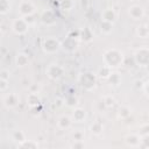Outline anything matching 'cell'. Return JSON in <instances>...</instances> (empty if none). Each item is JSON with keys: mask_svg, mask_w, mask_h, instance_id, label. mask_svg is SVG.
Segmentation results:
<instances>
[{"mask_svg": "<svg viewBox=\"0 0 149 149\" xmlns=\"http://www.w3.org/2000/svg\"><path fill=\"white\" fill-rule=\"evenodd\" d=\"M104 63L106 66L111 69H115L125 63V56L118 49H109L104 55Z\"/></svg>", "mask_w": 149, "mask_h": 149, "instance_id": "6da1fadb", "label": "cell"}, {"mask_svg": "<svg viewBox=\"0 0 149 149\" xmlns=\"http://www.w3.org/2000/svg\"><path fill=\"white\" fill-rule=\"evenodd\" d=\"M42 49L45 54H55L61 49V42L56 37H47L43 40Z\"/></svg>", "mask_w": 149, "mask_h": 149, "instance_id": "7a4b0ae2", "label": "cell"}, {"mask_svg": "<svg viewBox=\"0 0 149 149\" xmlns=\"http://www.w3.org/2000/svg\"><path fill=\"white\" fill-rule=\"evenodd\" d=\"M134 62L136 65L146 68L149 64V50L147 47L140 48L134 55Z\"/></svg>", "mask_w": 149, "mask_h": 149, "instance_id": "3957f363", "label": "cell"}, {"mask_svg": "<svg viewBox=\"0 0 149 149\" xmlns=\"http://www.w3.org/2000/svg\"><path fill=\"white\" fill-rule=\"evenodd\" d=\"M36 12V7L33 3L31 0H22L19 5V13L21 17L28 16V15H34Z\"/></svg>", "mask_w": 149, "mask_h": 149, "instance_id": "277c9868", "label": "cell"}, {"mask_svg": "<svg viewBox=\"0 0 149 149\" xmlns=\"http://www.w3.org/2000/svg\"><path fill=\"white\" fill-rule=\"evenodd\" d=\"M79 83H80V85L85 90L91 91L92 88H94L95 83H97L95 76L92 74V73H90V72H85V73H83V74L79 76Z\"/></svg>", "mask_w": 149, "mask_h": 149, "instance_id": "5b68a950", "label": "cell"}, {"mask_svg": "<svg viewBox=\"0 0 149 149\" xmlns=\"http://www.w3.org/2000/svg\"><path fill=\"white\" fill-rule=\"evenodd\" d=\"M12 30L16 34V35H24L28 33L29 30V26L28 23L24 21L23 17H17L13 21L12 23Z\"/></svg>", "mask_w": 149, "mask_h": 149, "instance_id": "8992f818", "label": "cell"}, {"mask_svg": "<svg viewBox=\"0 0 149 149\" xmlns=\"http://www.w3.org/2000/svg\"><path fill=\"white\" fill-rule=\"evenodd\" d=\"M45 72H47V76H48L51 80H58V79L63 76L64 69H63V66H61L59 64L52 63V64H50V65L47 68Z\"/></svg>", "mask_w": 149, "mask_h": 149, "instance_id": "52a82bcc", "label": "cell"}, {"mask_svg": "<svg viewBox=\"0 0 149 149\" xmlns=\"http://www.w3.org/2000/svg\"><path fill=\"white\" fill-rule=\"evenodd\" d=\"M41 21L45 26H54L57 22V16L51 9H47L41 14Z\"/></svg>", "mask_w": 149, "mask_h": 149, "instance_id": "ba28073f", "label": "cell"}, {"mask_svg": "<svg viewBox=\"0 0 149 149\" xmlns=\"http://www.w3.org/2000/svg\"><path fill=\"white\" fill-rule=\"evenodd\" d=\"M128 14L133 20H141L144 16V9L140 5H132L128 8Z\"/></svg>", "mask_w": 149, "mask_h": 149, "instance_id": "9c48e42d", "label": "cell"}, {"mask_svg": "<svg viewBox=\"0 0 149 149\" xmlns=\"http://www.w3.org/2000/svg\"><path fill=\"white\" fill-rule=\"evenodd\" d=\"M3 105L6 108L12 109L19 105V95L16 93H9L3 98Z\"/></svg>", "mask_w": 149, "mask_h": 149, "instance_id": "30bf717a", "label": "cell"}, {"mask_svg": "<svg viewBox=\"0 0 149 149\" xmlns=\"http://www.w3.org/2000/svg\"><path fill=\"white\" fill-rule=\"evenodd\" d=\"M78 47V38H74L72 36H69L68 38H65V41L63 43H61V48H63L64 50L72 52L77 49Z\"/></svg>", "mask_w": 149, "mask_h": 149, "instance_id": "8fae6325", "label": "cell"}, {"mask_svg": "<svg viewBox=\"0 0 149 149\" xmlns=\"http://www.w3.org/2000/svg\"><path fill=\"white\" fill-rule=\"evenodd\" d=\"M140 142H141V136H139L137 134H129L125 137V143L130 148L140 147Z\"/></svg>", "mask_w": 149, "mask_h": 149, "instance_id": "7c38bea8", "label": "cell"}, {"mask_svg": "<svg viewBox=\"0 0 149 149\" xmlns=\"http://www.w3.org/2000/svg\"><path fill=\"white\" fill-rule=\"evenodd\" d=\"M86 118H87V114H86V111L84 108H79V107L74 108V111L72 113V120L74 122H78V123L84 122L86 120Z\"/></svg>", "mask_w": 149, "mask_h": 149, "instance_id": "4fadbf2b", "label": "cell"}, {"mask_svg": "<svg viewBox=\"0 0 149 149\" xmlns=\"http://www.w3.org/2000/svg\"><path fill=\"white\" fill-rule=\"evenodd\" d=\"M101 20L102 21L111 22V23H114L115 20H116V13L114 12L113 8H106L101 13Z\"/></svg>", "mask_w": 149, "mask_h": 149, "instance_id": "5bb4252c", "label": "cell"}, {"mask_svg": "<svg viewBox=\"0 0 149 149\" xmlns=\"http://www.w3.org/2000/svg\"><path fill=\"white\" fill-rule=\"evenodd\" d=\"M14 61H15V65L17 68H24V66H27L29 64V57L24 52H19L15 56Z\"/></svg>", "mask_w": 149, "mask_h": 149, "instance_id": "9a60e30c", "label": "cell"}, {"mask_svg": "<svg viewBox=\"0 0 149 149\" xmlns=\"http://www.w3.org/2000/svg\"><path fill=\"white\" fill-rule=\"evenodd\" d=\"M57 126H58L59 129H62V130H66V129H69V128L72 126V120H71L69 116L63 115V116H61V118L58 119V121H57Z\"/></svg>", "mask_w": 149, "mask_h": 149, "instance_id": "2e32d148", "label": "cell"}, {"mask_svg": "<svg viewBox=\"0 0 149 149\" xmlns=\"http://www.w3.org/2000/svg\"><path fill=\"white\" fill-rule=\"evenodd\" d=\"M27 105H28L30 108H34V107L40 106V105H41V99H40L38 94L29 93L28 97H27Z\"/></svg>", "mask_w": 149, "mask_h": 149, "instance_id": "e0dca14e", "label": "cell"}, {"mask_svg": "<svg viewBox=\"0 0 149 149\" xmlns=\"http://www.w3.org/2000/svg\"><path fill=\"white\" fill-rule=\"evenodd\" d=\"M19 148H22V149H37L38 148V143L34 140H24L22 141L21 143L17 144Z\"/></svg>", "mask_w": 149, "mask_h": 149, "instance_id": "ac0fdd59", "label": "cell"}, {"mask_svg": "<svg viewBox=\"0 0 149 149\" xmlns=\"http://www.w3.org/2000/svg\"><path fill=\"white\" fill-rule=\"evenodd\" d=\"M136 34H137L141 38H147L148 35H149V29H148L147 23H143V24L137 26V27H136Z\"/></svg>", "mask_w": 149, "mask_h": 149, "instance_id": "d6986e66", "label": "cell"}, {"mask_svg": "<svg viewBox=\"0 0 149 149\" xmlns=\"http://www.w3.org/2000/svg\"><path fill=\"white\" fill-rule=\"evenodd\" d=\"M12 8L10 0H0V15L7 14Z\"/></svg>", "mask_w": 149, "mask_h": 149, "instance_id": "ffe728a7", "label": "cell"}, {"mask_svg": "<svg viewBox=\"0 0 149 149\" xmlns=\"http://www.w3.org/2000/svg\"><path fill=\"white\" fill-rule=\"evenodd\" d=\"M12 139L14 142H16L17 144L21 143L22 141H24L27 137H26V134L22 132V130H14L13 134H12Z\"/></svg>", "mask_w": 149, "mask_h": 149, "instance_id": "44dd1931", "label": "cell"}, {"mask_svg": "<svg viewBox=\"0 0 149 149\" xmlns=\"http://www.w3.org/2000/svg\"><path fill=\"white\" fill-rule=\"evenodd\" d=\"M107 79H108V81H109L111 85L116 86V85H119L120 81H121V76H120L118 72H111V74L108 76Z\"/></svg>", "mask_w": 149, "mask_h": 149, "instance_id": "7402d4cb", "label": "cell"}, {"mask_svg": "<svg viewBox=\"0 0 149 149\" xmlns=\"http://www.w3.org/2000/svg\"><path fill=\"white\" fill-rule=\"evenodd\" d=\"M100 29H101V31H102L104 34L108 35V34H111V33L113 31V23L107 22V21H102V20H101Z\"/></svg>", "mask_w": 149, "mask_h": 149, "instance_id": "603a6c76", "label": "cell"}, {"mask_svg": "<svg viewBox=\"0 0 149 149\" xmlns=\"http://www.w3.org/2000/svg\"><path fill=\"white\" fill-rule=\"evenodd\" d=\"M92 37H93V35H92V33H91L90 28H84L83 30H80V31H79V38L84 40L85 42L91 41V40H92Z\"/></svg>", "mask_w": 149, "mask_h": 149, "instance_id": "cb8c5ba5", "label": "cell"}, {"mask_svg": "<svg viewBox=\"0 0 149 149\" xmlns=\"http://www.w3.org/2000/svg\"><path fill=\"white\" fill-rule=\"evenodd\" d=\"M111 72H112V69H111V68H108V66H106V65H102V66L99 69V71H98V76H99L100 78L107 79L108 76L111 74Z\"/></svg>", "mask_w": 149, "mask_h": 149, "instance_id": "d4e9b609", "label": "cell"}, {"mask_svg": "<svg viewBox=\"0 0 149 149\" xmlns=\"http://www.w3.org/2000/svg\"><path fill=\"white\" fill-rule=\"evenodd\" d=\"M73 1L72 0H61L59 2V7L61 9L65 10V12H70L72 8H73Z\"/></svg>", "mask_w": 149, "mask_h": 149, "instance_id": "484cf974", "label": "cell"}, {"mask_svg": "<svg viewBox=\"0 0 149 149\" xmlns=\"http://www.w3.org/2000/svg\"><path fill=\"white\" fill-rule=\"evenodd\" d=\"M102 129H104V127H102V125H101L100 122H94V123L91 126V132H92V134H94V135H100V134L102 133Z\"/></svg>", "mask_w": 149, "mask_h": 149, "instance_id": "4316f807", "label": "cell"}, {"mask_svg": "<svg viewBox=\"0 0 149 149\" xmlns=\"http://www.w3.org/2000/svg\"><path fill=\"white\" fill-rule=\"evenodd\" d=\"M129 115H130V109H129L128 107H126V106L120 107V109H119V116H120L121 119H126V118H128Z\"/></svg>", "mask_w": 149, "mask_h": 149, "instance_id": "83f0119b", "label": "cell"}, {"mask_svg": "<svg viewBox=\"0 0 149 149\" xmlns=\"http://www.w3.org/2000/svg\"><path fill=\"white\" fill-rule=\"evenodd\" d=\"M77 98L74 97V95H70V97H68L66 98V100H65V104H66V106H69V107H74L76 105H77Z\"/></svg>", "mask_w": 149, "mask_h": 149, "instance_id": "f1b7e54d", "label": "cell"}, {"mask_svg": "<svg viewBox=\"0 0 149 149\" xmlns=\"http://www.w3.org/2000/svg\"><path fill=\"white\" fill-rule=\"evenodd\" d=\"M114 102H115V100H114V98L111 97V95L105 97L104 100H102V104H104V106H106V107H112V106L114 105Z\"/></svg>", "mask_w": 149, "mask_h": 149, "instance_id": "f546056e", "label": "cell"}, {"mask_svg": "<svg viewBox=\"0 0 149 149\" xmlns=\"http://www.w3.org/2000/svg\"><path fill=\"white\" fill-rule=\"evenodd\" d=\"M41 92V86L38 84H31L29 86V93H35V94H40Z\"/></svg>", "mask_w": 149, "mask_h": 149, "instance_id": "4dcf8cb0", "label": "cell"}, {"mask_svg": "<svg viewBox=\"0 0 149 149\" xmlns=\"http://www.w3.org/2000/svg\"><path fill=\"white\" fill-rule=\"evenodd\" d=\"M9 78H10V72L8 70H1L0 71V79L8 80L9 81Z\"/></svg>", "mask_w": 149, "mask_h": 149, "instance_id": "1f68e13d", "label": "cell"}, {"mask_svg": "<svg viewBox=\"0 0 149 149\" xmlns=\"http://www.w3.org/2000/svg\"><path fill=\"white\" fill-rule=\"evenodd\" d=\"M79 6L83 10H87L90 8V0H79Z\"/></svg>", "mask_w": 149, "mask_h": 149, "instance_id": "d6a6232c", "label": "cell"}, {"mask_svg": "<svg viewBox=\"0 0 149 149\" xmlns=\"http://www.w3.org/2000/svg\"><path fill=\"white\" fill-rule=\"evenodd\" d=\"M72 136H73V140H74V141H83V139H84V133H83V132H74Z\"/></svg>", "mask_w": 149, "mask_h": 149, "instance_id": "836d02e7", "label": "cell"}, {"mask_svg": "<svg viewBox=\"0 0 149 149\" xmlns=\"http://www.w3.org/2000/svg\"><path fill=\"white\" fill-rule=\"evenodd\" d=\"M9 84H8V80H3V79H0V91H6L8 88Z\"/></svg>", "mask_w": 149, "mask_h": 149, "instance_id": "e575fe53", "label": "cell"}, {"mask_svg": "<svg viewBox=\"0 0 149 149\" xmlns=\"http://www.w3.org/2000/svg\"><path fill=\"white\" fill-rule=\"evenodd\" d=\"M23 19H24V21L28 23V26H29V27H30L31 24H34V23H35V19H34V15H28V16H24Z\"/></svg>", "mask_w": 149, "mask_h": 149, "instance_id": "d590c367", "label": "cell"}, {"mask_svg": "<svg viewBox=\"0 0 149 149\" xmlns=\"http://www.w3.org/2000/svg\"><path fill=\"white\" fill-rule=\"evenodd\" d=\"M71 147L74 148V149H77V148H85V144H84L83 141H74V143L71 144Z\"/></svg>", "mask_w": 149, "mask_h": 149, "instance_id": "8d00e7d4", "label": "cell"}, {"mask_svg": "<svg viewBox=\"0 0 149 149\" xmlns=\"http://www.w3.org/2000/svg\"><path fill=\"white\" fill-rule=\"evenodd\" d=\"M2 35H3V33H2V30H1V29H0V40H1V38H2Z\"/></svg>", "mask_w": 149, "mask_h": 149, "instance_id": "74e56055", "label": "cell"}, {"mask_svg": "<svg viewBox=\"0 0 149 149\" xmlns=\"http://www.w3.org/2000/svg\"><path fill=\"white\" fill-rule=\"evenodd\" d=\"M129 1H132V2H137V1H140V0H129Z\"/></svg>", "mask_w": 149, "mask_h": 149, "instance_id": "f35d334b", "label": "cell"}]
</instances>
